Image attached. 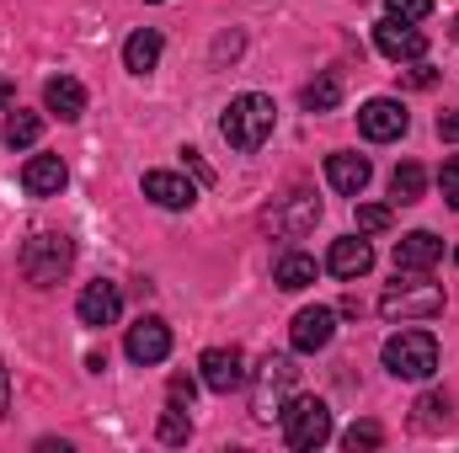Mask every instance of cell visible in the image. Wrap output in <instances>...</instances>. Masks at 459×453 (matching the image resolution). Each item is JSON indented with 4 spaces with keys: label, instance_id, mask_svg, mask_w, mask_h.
<instances>
[{
    "label": "cell",
    "instance_id": "1",
    "mask_svg": "<svg viewBox=\"0 0 459 453\" xmlns=\"http://www.w3.org/2000/svg\"><path fill=\"white\" fill-rule=\"evenodd\" d=\"M273 128H278V107H273V97H262V91H240L225 107V117H220L225 144L240 150V155H256V150L273 139Z\"/></svg>",
    "mask_w": 459,
    "mask_h": 453
},
{
    "label": "cell",
    "instance_id": "2",
    "mask_svg": "<svg viewBox=\"0 0 459 453\" xmlns=\"http://www.w3.org/2000/svg\"><path fill=\"white\" fill-rule=\"evenodd\" d=\"M70 267H75V240H70V235L38 229V235L22 245V278H27L32 288H54Z\"/></svg>",
    "mask_w": 459,
    "mask_h": 453
},
{
    "label": "cell",
    "instance_id": "3",
    "mask_svg": "<svg viewBox=\"0 0 459 453\" xmlns=\"http://www.w3.org/2000/svg\"><path fill=\"white\" fill-rule=\"evenodd\" d=\"M379 315L385 321H433V315H444V288L422 283V272H411V283H390L379 294Z\"/></svg>",
    "mask_w": 459,
    "mask_h": 453
},
{
    "label": "cell",
    "instance_id": "4",
    "mask_svg": "<svg viewBox=\"0 0 459 453\" xmlns=\"http://www.w3.org/2000/svg\"><path fill=\"white\" fill-rule=\"evenodd\" d=\"M278 422H283V443H289L294 453H310V449H321V443L332 438V411H326V400H316V395L289 400Z\"/></svg>",
    "mask_w": 459,
    "mask_h": 453
},
{
    "label": "cell",
    "instance_id": "5",
    "mask_svg": "<svg viewBox=\"0 0 459 453\" xmlns=\"http://www.w3.org/2000/svg\"><path fill=\"white\" fill-rule=\"evenodd\" d=\"M385 368L395 379H433L438 373V337L433 331H395L385 341Z\"/></svg>",
    "mask_w": 459,
    "mask_h": 453
},
{
    "label": "cell",
    "instance_id": "6",
    "mask_svg": "<svg viewBox=\"0 0 459 453\" xmlns=\"http://www.w3.org/2000/svg\"><path fill=\"white\" fill-rule=\"evenodd\" d=\"M294 379H299L294 357H283V352L267 357L262 373H256V389H251V416H256V422L283 416V406H289V395H294Z\"/></svg>",
    "mask_w": 459,
    "mask_h": 453
},
{
    "label": "cell",
    "instance_id": "7",
    "mask_svg": "<svg viewBox=\"0 0 459 453\" xmlns=\"http://www.w3.org/2000/svg\"><path fill=\"white\" fill-rule=\"evenodd\" d=\"M123 352H128V363H139V368L166 363V357H171V326H166L160 315H139V321L128 326V337H123Z\"/></svg>",
    "mask_w": 459,
    "mask_h": 453
},
{
    "label": "cell",
    "instance_id": "8",
    "mask_svg": "<svg viewBox=\"0 0 459 453\" xmlns=\"http://www.w3.org/2000/svg\"><path fill=\"white\" fill-rule=\"evenodd\" d=\"M374 43H379V54L395 59V64H417V59L428 54V32H422L417 21H395V16L374 21Z\"/></svg>",
    "mask_w": 459,
    "mask_h": 453
},
{
    "label": "cell",
    "instance_id": "9",
    "mask_svg": "<svg viewBox=\"0 0 459 453\" xmlns=\"http://www.w3.org/2000/svg\"><path fill=\"white\" fill-rule=\"evenodd\" d=\"M198 373H204V384L214 389V395H235V389H246V357H240V346H209L204 357H198Z\"/></svg>",
    "mask_w": 459,
    "mask_h": 453
},
{
    "label": "cell",
    "instance_id": "10",
    "mask_svg": "<svg viewBox=\"0 0 459 453\" xmlns=\"http://www.w3.org/2000/svg\"><path fill=\"white\" fill-rule=\"evenodd\" d=\"M358 128H363V139L390 144V139H401V133L411 128V113H406L395 97H374V102H363V107H358Z\"/></svg>",
    "mask_w": 459,
    "mask_h": 453
},
{
    "label": "cell",
    "instance_id": "11",
    "mask_svg": "<svg viewBox=\"0 0 459 453\" xmlns=\"http://www.w3.org/2000/svg\"><path fill=\"white\" fill-rule=\"evenodd\" d=\"M75 315H81V326H91V331L117 326V315H123V294H117V283H108V278L86 283L81 299H75Z\"/></svg>",
    "mask_w": 459,
    "mask_h": 453
},
{
    "label": "cell",
    "instance_id": "12",
    "mask_svg": "<svg viewBox=\"0 0 459 453\" xmlns=\"http://www.w3.org/2000/svg\"><path fill=\"white\" fill-rule=\"evenodd\" d=\"M332 337H337V310H326V304L299 310V315H294V326H289L294 352H321V346H332Z\"/></svg>",
    "mask_w": 459,
    "mask_h": 453
},
{
    "label": "cell",
    "instance_id": "13",
    "mask_svg": "<svg viewBox=\"0 0 459 453\" xmlns=\"http://www.w3.org/2000/svg\"><path fill=\"white\" fill-rule=\"evenodd\" d=\"M444 261V240L433 229H411L395 240V272H433Z\"/></svg>",
    "mask_w": 459,
    "mask_h": 453
},
{
    "label": "cell",
    "instance_id": "14",
    "mask_svg": "<svg viewBox=\"0 0 459 453\" xmlns=\"http://www.w3.org/2000/svg\"><path fill=\"white\" fill-rule=\"evenodd\" d=\"M144 198H150L155 209L182 214V209H193V203H198V187H193L187 176H177V171H144Z\"/></svg>",
    "mask_w": 459,
    "mask_h": 453
},
{
    "label": "cell",
    "instance_id": "15",
    "mask_svg": "<svg viewBox=\"0 0 459 453\" xmlns=\"http://www.w3.org/2000/svg\"><path fill=\"white\" fill-rule=\"evenodd\" d=\"M65 182H70V171H65L59 155H32V160L22 166V187H27L32 198H59Z\"/></svg>",
    "mask_w": 459,
    "mask_h": 453
},
{
    "label": "cell",
    "instance_id": "16",
    "mask_svg": "<svg viewBox=\"0 0 459 453\" xmlns=\"http://www.w3.org/2000/svg\"><path fill=\"white\" fill-rule=\"evenodd\" d=\"M326 267L337 272V278H363L368 267H374V245L363 240V235H342V240H332V251H326Z\"/></svg>",
    "mask_w": 459,
    "mask_h": 453
},
{
    "label": "cell",
    "instance_id": "17",
    "mask_svg": "<svg viewBox=\"0 0 459 453\" xmlns=\"http://www.w3.org/2000/svg\"><path fill=\"white\" fill-rule=\"evenodd\" d=\"M43 107L54 117H65V123H75V117L86 113V86H81L75 75H54V81L43 86Z\"/></svg>",
    "mask_w": 459,
    "mask_h": 453
},
{
    "label": "cell",
    "instance_id": "18",
    "mask_svg": "<svg viewBox=\"0 0 459 453\" xmlns=\"http://www.w3.org/2000/svg\"><path fill=\"white\" fill-rule=\"evenodd\" d=\"M160 48H166L160 32H155V27H139V32L123 43V70H128V75H150V70L160 64Z\"/></svg>",
    "mask_w": 459,
    "mask_h": 453
},
{
    "label": "cell",
    "instance_id": "19",
    "mask_svg": "<svg viewBox=\"0 0 459 453\" xmlns=\"http://www.w3.org/2000/svg\"><path fill=\"white\" fill-rule=\"evenodd\" d=\"M326 182L342 192V198H358L368 187V160L363 155H332L326 160Z\"/></svg>",
    "mask_w": 459,
    "mask_h": 453
},
{
    "label": "cell",
    "instance_id": "20",
    "mask_svg": "<svg viewBox=\"0 0 459 453\" xmlns=\"http://www.w3.org/2000/svg\"><path fill=\"white\" fill-rule=\"evenodd\" d=\"M273 283H278L283 294L310 288V283H316V256H305V251H283V256H278V267H273Z\"/></svg>",
    "mask_w": 459,
    "mask_h": 453
},
{
    "label": "cell",
    "instance_id": "21",
    "mask_svg": "<svg viewBox=\"0 0 459 453\" xmlns=\"http://www.w3.org/2000/svg\"><path fill=\"white\" fill-rule=\"evenodd\" d=\"M422 192H428V171H422L417 160H401L395 176H390V198H395V203H417Z\"/></svg>",
    "mask_w": 459,
    "mask_h": 453
},
{
    "label": "cell",
    "instance_id": "22",
    "mask_svg": "<svg viewBox=\"0 0 459 453\" xmlns=\"http://www.w3.org/2000/svg\"><path fill=\"white\" fill-rule=\"evenodd\" d=\"M299 102H305V113H332V107L342 102V81H337V75H316V81L299 91Z\"/></svg>",
    "mask_w": 459,
    "mask_h": 453
},
{
    "label": "cell",
    "instance_id": "23",
    "mask_svg": "<svg viewBox=\"0 0 459 453\" xmlns=\"http://www.w3.org/2000/svg\"><path fill=\"white\" fill-rule=\"evenodd\" d=\"M38 133H43V117H38V113H22V107L5 117V128H0V139H5L11 150H27V144H38Z\"/></svg>",
    "mask_w": 459,
    "mask_h": 453
},
{
    "label": "cell",
    "instance_id": "24",
    "mask_svg": "<svg viewBox=\"0 0 459 453\" xmlns=\"http://www.w3.org/2000/svg\"><path fill=\"white\" fill-rule=\"evenodd\" d=\"M187 438H193L187 406H166V411H160V443H187Z\"/></svg>",
    "mask_w": 459,
    "mask_h": 453
},
{
    "label": "cell",
    "instance_id": "25",
    "mask_svg": "<svg viewBox=\"0 0 459 453\" xmlns=\"http://www.w3.org/2000/svg\"><path fill=\"white\" fill-rule=\"evenodd\" d=\"M417 427H449V395H422L417 400Z\"/></svg>",
    "mask_w": 459,
    "mask_h": 453
},
{
    "label": "cell",
    "instance_id": "26",
    "mask_svg": "<svg viewBox=\"0 0 459 453\" xmlns=\"http://www.w3.org/2000/svg\"><path fill=\"white\" fill-rule=\"evenodd\" d=\"M342 443L352 453L358 449H379V443H385V427H379V422H352V427L342 432Z\"/></svg>",
    "mask_w": 459,
    "mask_h": 453
},
{
    "label": "cell",
    "instance_id": "27",
    "mask_svg": "<svg viewBox=\"0 0 459 453\" xmlns=\"http://www.w3.org/2000/svg\"><path fill=\"white\" fill-rule=\"evenodd\" d=\"M390 229V209L385 203H358V235H379Z\"/></svg>",
    "mask_w": 459,
    "mask_h": 453
},
{
    "label": "cell",
    "instance_id": "28",
    "mask_svg": "<svg viewBox=\"0 0 459 453\" xmlns=\"http://www.w3.org/2000/svg\"><path fill=\"white\" fill-rule=\"evenodd\" d=\"M193 395H198L193 373H171V384H166V406H193Z\"/></svg>",
    "mask_w": 459,
    "mask_h": 453
},
{
    "label": "cell",
    "instance_id": "29",
    "mask_svg": "<svg viewBox=\"0 0 459 453\" xmlns=\"http://www.w3.org/2000/svg\"><path fill=\"white\" fill-rule=\"evenodd\" d=\"M385 5L395 21H428V11H433V0H385Z\"/></svg>",
    "mask_w": 459,
    "mask_h": 453
},
{
    "label": "cell",
    "instance_id": "30",
    "mask_svg": "<svg viewBox=\"0 0 459 453\" xmlns=\"http://www.w3.org/2000/svg\"><path fill=\"white\" fill-rule=\"evenodd\" d=\"M438 187H444V203H449V209H459V155H449V160H444Z\"/></svg>",
    "mask_w": 459,
    "mask_h": 453
},
{
    "label": "cell",
    "instance_id": "31",
    "mask_svg": "<svg viewBox=\"0 0 459 453\" xmlns=\"http://www.w3.org/2000/svg\"><path fill=\"white\" fill-rule=\"evenodd\" d=\"M433 81H438V70H433V64H422V59H417V70H406V86H411V91H428Z\"/></svg>",
    "mask_w": 459,
    "mask_h": 453
},
{
    "label": "cell",
    "instance_id": "32",
    "mask_svg": "<svg viewBox=\"0 0 459 453\" xmlns=\"http://www.w3.org/2000/svg\"><path fill=\"white\" fill-rule=\"evenodd\" d=\"M182 166H187V171H193V176H198V182H204V187H209V182H214V171H209V166H204V155H198V150H182Z\"/></svg>",
    "mask_w": 459,
    "mask_h": 453
},
{
    "label": "cell",
    "instance_id": "33",
    "mask_svg": "<svg viewBox=\"0 0 459 453\" xmlns=\"http://www.w3.org/2000/svg\"><path fill=\"white\" fill-rule=\"evenodd\" d=\"M438 139L444 144H459V113H438Z\"/></svg>",
    "mask_w": 459,
    "mask_h": 453
},
{
    "label": "cell",
    "instance_id": "34",
    "mask_svg": "<svg viewBox=\"0 0 459 453\" xmlns=\"http://www.w3.org/2000/svg\"><path fill=\"white\" fill-rule=\"evenodd\" d=\"M5 411H11V384H5V363H0V422H5Z\"/></svg>",
    "mask_w": 459,
    "mask_h": 453
},
{
    "label": "cell",
    "instance_id": "35",
    "mask_svg": "<svg viewBox=\"0 0 459 453\" xmlns=\"http://www.w3.org/2000/svg\"><path fill=\"white\" fill-rule=\"evenodd\" d=\"M5 102H11V81L0 75V107H5Z\"/></svg>",
    "mask_w": 459,
    "mask_h": 453
},
{
    "label": "cell",
    "instance_id": "36",
    "mask_svg": "<svg viewBox=\"0 0 459 453\" xmlns=\"http://www.w3.org/2000/svg\"><path fill=\"white\" fill-rule=\"evenodd\" d=\"M449 32H455V38H459V16H455V27H449Z\"/></svg>",
    "mask_w": 459,
    "mask_h": 453
},
{
    "label": "cell",
    "instance_id": "37",
    "mask_svg": "<svg viewBox=\"0 0 459 453\" xmlns=\"http://www.w3.org/2000/svg\"><path fill=\"white\" fill-rule=\"evenodd\" d=\"M150 5H160V0H150Z\"/></svg>",
    "mask_w": 459,
    "mask_h": 453
},
{
    "label": "cell",
    "instance_id": "38",
    "mask_svg": "<svg viewBox=\"0 0 459 453\" xmlns=\"http://www.w3.org/2000/svg\"><path fill=\"white\" fill-rule=\"evenodd\" d=\"M455 261H459V251H455Z\"/></svg>",
    "mask_w": 459,
    "mask_h": 453
}]
</instances>
